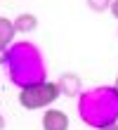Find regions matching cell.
I'll use <instances>...</instances> for the list:
<instances>
[{
  "label": "cell",
  "mask_w": 118,
  "mask_h": 130,
  "mask_svg": "<svg viewBox=\"0 0 118 130\" xmlns=\"http://www.w3.org/2000/svg\"><path fill=\"white\" fill-rule=\"evenodd\" d=\"M5 69L7 76L14 85L28 88L33 83L47 80L45 78V59L40 55V50L33 43H14L12 47H7L5 52Z\"/></svg>",
  "instance_id": "obj_1"
},
{
  "label": "cell",
  "mask_w": 118,
  "mask_h": 130,
  "mask_svg": "<svg viewBox=\"0 0 118 130\" xmlns=\"http://www.w3.org/2000/svg\"><path fill=\"white\" fill-rule=\"evenodd\" d=\"M78 113L92 128H106L118 123V90L116 85H99L78 97Z\"/></svg>",
  "instance_id": "obj_2"
},
{
  "label": "cell",
  "mask_w": 118,
  "mask_h": 130,
  "mask_svg": "<svg viewBox=\"0 0 118 130\" xmlns=\"http://www.w3.org/2000/svg\"><path fill=\"white\" fill-rule=\"evenodd\" d=\"M59 95H61L59 83L40 80V83H33V85H28V88H21L19 104L24 109H28V111H36V109H45L47 104H54Z\"/></svg>",
  "instance_id": "obj_3"
},
{
  "label": "cell",
  "mask_w": 118,
  "mask_h": 130,
  "mask_svg": "<svg viewBox=\"0 0 118 130\" xmlns=\"http://www.w3.org/2000/svg\"><path fill=\"white\" fill-rule=\"evenodd\" d=\"M43 130H69V116L61 109H47L43 113Z\"/></svg>",
  "instance_id": "obj_4"
},
{
  "label": "cell",
  "mask_w": 118,
  "mask_h": 130,
  "mask_svg": "<svg viewBox=\"0 0 118 130\" xmlns=\"http://www.w3.org/2000/svg\"><path fill=\"white\" fill-rule=\"evenodd\" d=\"M57 83H59L61 95H66V97H80V92H83V80L76 73H61V78Z\"/></svg>",
  "instance_id": "obj_5"
},
{
  "label": "cell",
  "mask_w": 118,
  "mask_h": 130,
  "mask_svg": "<svg viewBox=\"0 0 118 130\" xmlns=\"http://www.w3.org/2000/svg\"><path fill=\"white\" fill-rule=\"evenodd\" d=\"M14 28H17L19 33L36 31V28H38V17H36V14H31V12H24V14H19V17L14 19Z\"/></svg>",
  "instance_id": "obj_6"
},
{
  "label": "cell",
  "mask_w": 118,
  "mask_h": 130,
  "mask_svg": "<svg viewBox=\"0 0 118 130\" xmlns=\"http://www.w3.org/2000/svg\"><path fill=\"white\" fill-rule=\"evenodd\" d=\"M14 33H17V28H14V21L0 17V50H7V45L12 43Z\"/></svg>",
  "instance_id": "obj_7"
},
{
  "label": "cell",
  "mask_w": 118,
  "mask_h": 130,
  "mask_svg": "<svg viewBox=\"0 0 118 130\" xmlns=\"http://www.w3.org/2000/svg\"><path fill=\"white\" fill-rule=\"evenodd\" d=\"M111 3L113 0H88V7L92 12H104V10H111Z\"/></svg>",
  "instance_id": "obj_8"
},
{
  "label": "cell",
  "mask_w": 118,
  "mask_h": 130,
  "mask_svg": "<svg viewBox=\"0 0 118 130\" xmlns=\"http://www.w3.org/2000/svg\"><path fill=\"white\" fill-rule=\"evenodd\" d=\"M111 14L118 19V0H113V3H111Z\"/></svg>",
  "instance_id": "obj_9"
},
{
  "label": "cell",
  "mask_w": 118,
  "mask_h": 130,
  "mask_svg": "<svg viewBox=\"0 0 118 130\" xmlns=\"http://www.w3.org/2000/svg\"><path fill=\"white\" fill-rule=\"evenodd\" d=\"M99 130H118V123H111V125H106V128H99Z\"/></svg>",
  "instance_id": "obj_10"
},
{
  "label": "cell",
  "mask_w": 118,
  "mask_h": 130,
  "mask_svg": "<svg viewBox=\"0 0 118 130\" xmlns=\"http://www.w3.org/2000/svg\"><path fill=\"white\" fill-rule=\"evenodd\" d=\"M5 128V118H3V113H0V130Z\"/></svg>",
  "instance_id": "obj_11"
},
{
  "label": "cell",
  "mask_w": 118,
  "mask_h": 130,
  "mask_svg": "<svg viewBox=\"0 0 118 130\" xmlns=\"http://www.w3.org/2000/svg\"><path fill=\"white\" fill-rule=\"evenodd\" d=\"M116 90H118V78H116Z\"/></svg>",
  "instance_id": "obj_12"
}]
</instances>
